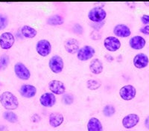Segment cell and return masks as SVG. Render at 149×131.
<instances>
[{
	"mask_svg": "<svg viewBox=\"0 0 149 131\" xmlns=\"http://www.w3.org/2000/svg\"><path fill=\"white\" fill-rule=\"evenodd\" d=\"M47 23L49 26H61L64 23V19L62 16L59 14L52 15L47 19Z\"/></svg>",
	"mask_w": 149,
	"mask_h": 131,
	"instance_id": "cell-22",
	"label": "cell"
},
{
	"mask_svg": "<svg viewBox=\"0 0 149 131\" xmlns=\"http://www.w3.org/2000/svg\"><path fill=\"white\" fill-rule=\"evenodd\" d=\"M64 48L65 50L70 54H72V55L77 54L80 49L79 42L78 40L74 38H69L65 40Z\"/></svg>",
	"mask_w": 149,
	"mask_h": 131,
	"instance_id": "cell-18",
	"label": "cell"
},
{
	"mask_svg": "<svg viewBox=\"0 0 149 131\" xmlns=\"http://www.w3.org/2000/svg\"><path fill=\"white\" fill-rule=\"evenodd\" d=\"M140 32L142 33L143 34H146V35H149V26H145L143 27H142L140 28Z\"/></svg>",
	"mask_w": 149,
	"mask_h": 131,
	"instance_id": "cell-31",
	"label": "cell"
},
{
	"mask_svg": "<svg viewBox=\"0 0 149 131\" xmlns=\"http://www.w3.org/2000/svg\"><path fill=\"white\" fill-rule=\"evenodd\" d=\"M57 98L55 95L50 92H45L40 97V103L44 107H52L56 104Z\"/></svg>",
	"mask_w": 149,
	"mask_h": 131,
	"instance_id": "cell-14",
	"label": "cell"
},
{
	"mask_svg": "<svg viewBox=\"0 0 149 131\" xmlns=\"http://www.w3.org/2000/svg\"><path fill=\"white\" fill-rule=\"evenodd\" d=\"M15 42L14 34L10 32H4L0 35V47L4 50L10 49Z\"/></svg>",
	"mask_w": 149,
	"mask_h": 131,
	"instance_id": "cell-9",
	"label": "cell"
},
{
	"mask_svg": "<svg viewBox=\"0 0 149 131\" xmlns=\"http://www.w3.org/2000/svg\"><path fill=\"white\" fill-rule=\"evenodd\" d=\"M15 75L19 79L22 80H28L31 78V71L26 65L21 62H18L14 67Z\"/></svg>",
	"mask_w": 149,
	"mask_h": 131,
	"instance_id": "cell-7",
	"label": "cell"
},
{
	"mask_svg": "<svg viewBox=\"0 0 149 131\" xmlns=\"http://www.w3.org/2000/svg\"><path fill=\"white\" fill-rule=\"evenodd\" d=\"M73 32L76 34H82L84 32V28L80 24H74L72 28Z\"/></svg>",
	"mask_w": 149,
	"mask_h": 131,
	"instance_id": "cell-29",
	"label": "cell"
},
{
	"mask_svg": "<svg viewBox=\"0 0 149 131\" xmlns=\"http://www.w3.org/2000/svg\"><path fill=\"white\" fill-rule=\"evenodd\" d=\"M9 63V57L5 54L0 56V69H4Z\"/></svg>",
	"mask_w": 149,
	"mask_h": 131,
	"instance_id": "cell-27",
	"label": "cell"
},
{
	"mask_svg": "<svg viewBox=\"0 0 149 131\" xmlns=\"http://www.w3.org/2000/svg\"><path fill=\"white\" fill-rule=\"evenodd\" d=\"M90 71L94 75H99L103 71L104 65L100 59L98 58H94L91 60L90 63Z\"/></svg>",
	"mask_w": 149,
	"mask_h": 131,
	"instance_id": "cell-19",
	"label": "cell"
},
{
	"mask_svg": "<svg viewBox=\"0 0 149 131\" xmlns=\"http://www.w3.org/2000/svg\"><path fill=\"white\" fill-rule=\"evenodd\" d=\"M119 96L124 101L133 100L136 95V89L133 85L127 84L119 89Z\"/></svg>",
	"mask_w": 149,
	"mask_h": 131,
	"instance_id": "cell-8",
	"label": "cell"
},
{
	"mask_svg": "<svg viewBox=\"0 0 149 131\" xmlns=\"http://www.w3.org/2000/svg\"><path fill=\"white\" fill-rule=\"evenodd\" d=\"M49 67L53 73H61L64 68V62L63 58L58 55H53L49 60Z\"/></svg>",
	"mask_w": 149,
	"mask_h": 131,
	"instance_id": "cell-4",
	"label": "cell"
},
{
	"mask_svg": "<svg viewBox=\"0 0 149 131\" xmlns=\"http://www.w3.org/2000/svg\"><path fill=\"white\" fill-rule=\"evenodd\" d=\"M62 102L66 105H71L74 102V97L70 93H65L62 96Z\"/></svg>",
	"mask_w": 149,
	"mask_h": 131,
	"instance_id": "cell-26",
	"label": "cell"
},
{
	"mask_svg": "<svg viewBox=\"0 0 149 131\" xmlns=\"http://www.w3.org/2000/svg\"><path fill=\"white\" fill-rule=\"evenodd\" d=\"M0 103L5 110H14L19 107V101L14 94L6 91L0 95Z\"/></svg>",
	"mask_w": 149,
	"mask_h": 131,
	"instance_id": "cell-1",
	"label": "cell"
},
{
	"mask_svg": "<svg viewBox=\"0 0 149 131\" xmlns=\"http://www.w3.org/2000/svg\"><path fill=\"white\" fill-rule=\"evenodd\" d=\"M104 46L107 51L115 52L119 50L122 43L120 40L115 36H109L104 40Z\"/></svg>",
	"mask_w": 149,
	"mask_h": 131,
	"instance_id": "cell-6",
	"label": "cell"
},
{
	"mask_svg": "<svg viewBox=\"0 0 149 131\" xmlns=\"http://www.w3.org/2000/svg\"><path fill=\"white\" fill-rule=\"evenodd\" d=\"M146 40L140 35H136L129 40V46L134 50H141L146 46Z\"/></svg>",
	"mask_w": 149,
	"mask_h": 131,
	"instance_id": "cell-16",
	"label": "cell"
},
{
	"mask_svg": "<svg viewBox=\"0 0 149 131\" xmlns=\"http://www.w3.org/2000/svg\"><path fill=\"white\" fill-rule=\"evenodd\" d=\"M102 86V82L98 79H90L86 81V87L89 89L93 91L97 90Z\"/></svg>",
	"mask_w": 149,
	"mask_h": 131,
	"instance_id": "cell-23",
	"label": "cell"
},
{
	"mask_svg": "<svg viewBox=\"0 0 149 131\" xmlns=\"http://www.w3.org/2000/svg\"><path fill=\"white\" fill-rule=\"evenodd\" d=\"M88 19L93 23H99L104 21L107 12L101 6L93 7L88 12Z\"/></svg>",
	"mask_w": 149,
	"mask_h": 131,
	"instance_id": "cell-2",
	"label": "cell"
},
{
	"mask_svg": "<svg viewBox=\"0 0 149 131\" xmlns=\"http://www.w3.org/2000/svg\"><path fill=\"white\" fill-rule=\"evenodd\" d=\"M133 63L136 69H145L148 65L149 58L145 53H139L137 55H136L133 59Z\"/></svg>",
	"mask_w": 149,
	"mask_h": 131,
	"instance_id": "cell-12",
	"label": "cell"
},
{
	"mask_svg": "<svg viewBox=\"0 0 149 131\" xmlns=\"http://www.w3.org/2000/svg\"><path fill=\"white\" fill-rule=\"evenodd\" d=\"M144 124H145V126H146V128H147L148 130H149V116L146 119Z\"/></svg>",
	"mask_w": 149,
	"mask_h": 131,
	"instance_id": "cell-32",
	"label": "cell"
},
{
	"mask_svg": "<svg viewBox=\"0 0 149 131\" xmlns=\"http://www.w3.org/2000/svg\"><path fill=\"white\" fill-rule=\"evenodd\" d=\"M37 88L31 84H23L20 87L19 92L23 98H32L37 94Z\"/></svg>",
	"mask_w": 149,
	"mask_h": 131,
	"instance_id": "cell-15",
	"label": "cell"
},
{
	"mask_svg": "<svg viewBox=\"0 0 149 131\" xmlns=\"http://www.w3.org/2000/svg\"><path fill=\"white\" fill-rule=\"evenodd\" d=\"M113 34L116 37L126 38L130 37L131 31L125 24H117L113 28Z\"/></svg>",
	"mask_w": 149,
	"mask_h": 131,
	"instance_id": "cell-13",
	"label": "cell"
},
{
	"mask_svg": "<svg viewBox=\"0 0 149 131\" xmlns=\"http://www.w3.org/2000/svg\"><path fill=\"white\" fill-rule=\"evenodd\" d=\"M86 128L88 131H103V126L101 121L95 117H92L89 119Z\"/></svg>",
	"mask_w": 149,
	"mask_h": 131,
	"instance_id": "cell-20",
	"label": "cell"
},
{
	"mask_svg": "<svg viewBox=\"0 0 149 131\" xmlns=\"http://www.w3.org/2000/svg\"><path fill=\"white\" fill-rule=\"evenodd\" d=\"M3 118L10 123H16L18 121V116L12 111H5L3 112Z\"/></svg>",
	"mask_w": 149,
	"mask_h": 131,
	"instance_id": "cell-24",
	"label": "cell"
},
{
	"mask_svg": "<svg viewBox=\"0 0 149 131\" xmlns=\"http://www.w3.org/2000/svg\"><path fill=\"white\" fill-rule=\"evenodd\" d=\"M102 112L104 116L106 117H111L116 113V108L112 104H107L104 107Z\"/></svg>",
	"mask_w": 149,
	"mask_h": 131,
	"instance_id": "cell-25",
	"label": "cell"
},
{
	"mask_svg": "<svg viewBox=\"0 0 149 131\" xmlns=\"http://www.w3.org/2000/svg\"><path fill=\"white\" fill-rule=\"evenodd\" d=\"M49 89L54 95H63L66 92V87L63 82L58 80H52L49 83Z\"/></svg>",
	"mask_w": 149,
	"mask_h": 131,
	"instance_id": "cell-11",
	"label": "cell"
},
{
	"mask_svg": "<svg viewBox=\"0 0 149 131\" xmlns=\"http://www.w3.org/2000/svg\"><path fill=\"white\" fill-rule=\"evenodd\" d=\"M64 121V116L62 113L58 112H52L49 116V125L53 128H59Z\"/></svg>",
	"mask_w": 149,
	"mask_h": 131,
	"instance_id": "cell-17",
	"label": "cell"
},
{
	"mask_svg": "<svg viewBox=\"0 0 149 131\" xmlns=\"http://www.w3.org/2000/svg\"><path fill=\"white\" fill-rule=\"evenodd\" d=\"M141 21L144 25L147 26L148 24H149V15L147 14H144L141 17Z\"/></svg>",
	"mask_w": 149,
	"mask_h": 131,
	"instance_id": "cell-30",
	"label": "cell"
},
{
	"mask_svg": "<svg viewBox=\"0 0 149 131\" xmlns=\"http://www.w3.org/2000/svg\"><path fill=\"white\" fill-rule=\"evenodd\" d=\"M8 24V20L7 17L0 14V31L7 27Z\"/></svg>",
	"mask_w": 149,
	"mask_h": 131,
	"instance_id": "cell-28",
	"label": "cell"
},
{
	"mask_svg": "<svg viewBox=\"0 0 149 131\" xmlns=\"http://www.w3.org/2000/svg\"><path fill=\"white\" fill-rule=\"evenodd\" d=\"M139 116L135 113H130L122 119V126L125 129H132L139 122Z\"/></svg>",
	"mask_w": 149,
	"mask_h": 131,
	"instance_id": "cell-10",
	"label": "cell"
},
{
	"mask_svg": "<svg viewBox=\"0 0 149 131\" xmlns=\"http://www.w3.org/2000/svg\"><path fill=\"white\" fill-rule=\"evenodd\" d=\"M21 33L22 36L28 39L34 38L37 34V31L31 26H23L21 28Z\"/></svg>",
	"mask_w": 149,
	"mask_h": 131,
	"instance_id": "cell-21",
	"label": "cell"
},
{
	"mask_svg": "<svg viewBox=\"0 0 149 131\" xmlns=\"http://www.w3.org/2000/svg\"><path fill=\"white\" fill-rule=\"evenodd\" d=\"M36 51L40 56L43 58L49 56L52 51L51 43L46 39L40 40L36 44Z\"/></svg>",
	"mask_w": 149,
	"mask_h": 131,
	"instance_id": "cell-5",
	"label": "cell"
},
{
	"mask_svg": "<svg viewBox=\"0 0 149 131\" xmlns=\"http://www.w3.org/2000/svg\"><path fill=\"white\" fill-rule=\"evenodd\" d=\"M95 54V49L91 46H84L80 48L77 52V58L80 61H88L94 57Z\"/></svg>",
	"mask_w": 149,
	"mask_h": 131,
	"instance_id": "cell-3",
	"label": "cell"
}]
</instances>
